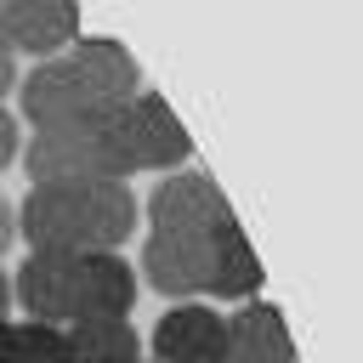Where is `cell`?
<instances>
[{
    "label": "cell",
    "mask_w": 363,
    "mask_h": 363,
    "mask_svg": "<svg viewBox=\"0 0 363 363\" xmlns=\"http://www.w3.org/2000/svg\"><path fill=\"white\" fill-rule=\"evenodd\" d=\"M227 363H295V340L278 306L250 301L227 318Z\"/></svg>",
    "instance_id": "8fae6325"
},
{
    "label": "cell",
    "mask_w": 363,
    "mask_h": 363,
    "mask_svg": "<svg viewBox=\"0 0 363 363\" xmlns=\"http://www.w3.org/2000/svg\"><path fill=\"white\" fill-rule=\"evenodd\" d=\"M74 289H79V255H51V250H28V261L11 278V301L34 318V323H74Z\"/></svg>",
    "instance_id": "277c9868"
},
{
    "label": "cell",
    "mask_w": 363,
    "mask_h": 363,
    "mask_svg": "<svg viewBox=\"0 0 363 363\" xmlns=\"http://www.w3.org/2000/svg\"><path fill=\"white\" fill-rule=\"evenodd\" d=\"M17 85V62H11V51L0 45V102H6V91Z\"/></svg>",
    "instance_id": "ac0fdd59"
},
{
    "label": "cell",
    "mask_w": 363,
    "mask_h": 363,
    "mask_svg": "<svg viewBox=\"0 0 363 363\" xmlns=\"http://www.w3.org/2000/svg\"><path fill=\"white\" fill-rule=\"evenodd\" d=\"M261 289V261L250 250V238L238 233V221H221L210 233V289L204 295H221V301H250Z\"/></svg>",
    "instance_id": "7c38bea8"
},
{
    "label": "cell",
    "mask_w": 363,
    "mask_h": 363,
    "mask_svg": "<svg viewBox=\"0 0 363 363\" xmlns=\"http://www.w3.org/2000/svg\"><path fill=\"white\" fill-rule=\"evenodd\" d=\"M142 284L164 301H199L210 289V238H164L147 233L142 244Z\"/></svg>",
    "instance_id": "ba28073f"
},
{
    "label": "cell",
    "mask_w": 363,
    "mask_h": 363,
    "mask_svg": "<svg viewBox=\"0 0 363 363\" xmlns=\"http://www.w3.org/2000/svg\"><path fill=\"white\" fill-rule=\"evenodd\" d=\"M6 306H11V278H6V267H0V318H6Z\"/></svg>",
    "instance_id": "d6986e66"
},
{
    "label": "cell",
    "mask_w": 363,
    "mask_h": 363,
    "mask_svg": "<svg viewBox=\"0 0 363 363\" xmlns=\"http://www.w3.org/2000/svg\"><path fill=\"white\" fill-rule=\"evenodd\" d=\"M85 216H91V244L119 250L136 233V193L125 182H85Z\"/></svg>",
    "instance_id": "5bb4252c"
},
{
    "label": "cell",
    "mask_w": 363,
    "mask_h": 363,
    "mask_svg": "<svg viewBox=\"0 0 363 363\" xmlns=\"http://www.w3.org/2000/svg\"><path fill=\"white\" fill-rule=\"evenodd\" d=\"M0 45H6V28H0ZM6 51H11V45H6Z\"/></svg>",
    "instance_id": "44dd1931"
},
{
    "label": "cell",
    "mask_w": 363,
    "mask_h": 363,
    "mask_svg": "<svg viewBox=\"0 0 363 363\" xmlns=\"http://www.w3.org/2000/svg\"><path fill=\"white\" fill-rule=\"evenodd\" d=\"M17 108H23V119H28L34 130H45V125H74V119H85L96 102H91L85 79L74 74L68 57H45V62H34V68L17 79Z\"/></svg>",
    "instance_id": "5b68a950"
},
{
    "label": "cell",
    "mask_w": 363,
    "mask_h": 363,
    "mask_svg": "<svg viewBox=\"0 0 363 363\" xmlns=\"http://www.w3.org/2000/svg\"><path fill=\"white\" fill-rule=\"evenodd\" d=\"M62 57H68V62H74V74L85 79L91 102H130V96H136V85H142L136 57H130L119 40H74Z\"/></svg>",
    "instance_id": "30bf717a"
},
{
    "label": "cell",
    "mask_w": 363,
    "mask_h": 363,
    "mask_svg": "<svg viewBox=\"0 0 363 363\" xmlns=\"http://www.w3.org/2000/svg\"><path fill=\"white\" fill-rule=\"evenodd\" d=\"M147 346L153 363H227V318L204 301H176Z\"/></svg>",
    "instance_id": "8992f818"
},
{
    "label": "cell",
    "mask_w": 363,
    "mask_h": 363,
    "mask_svg": "<svg viewBox=\"0 0 363 363\" xmlns=\"http://www.w3.org/2000/svg\"><path fill=\"white\" fill-rule=\"evenodd\" d=\"M6 363H68V329L57 323H11L6 335Z\"/></svg>",
    "instance_id": "9a60e30c"
},
{
    "label": "cell",
    "mask_w": 363,
    "mask_h": 363,
    "mask_svg": "<svg viewBox=\"0 0 363 363\" xmlns=\"http://www.w3.org/2000/svg\"><path fill=\"white\" fill-rule=\"evenodd\" d=\"M130 306H136V267H130L119 250L79 255L74 323H96V318H130Z\"/></svg>",
    "instance_id": "9c48e42d"
},
{
    "label": "cell",
    "mask_w": 363,
    "mask_h": 363,
    "mask_svg": "<svg viewBox=\"0 0 363 363\" xmlns=\"http://www.w3.org/2000/svg\"><path fill=\"white\" fill-rule=\"evenodd\" d=\"M17 147H23L17 142V113H6V102H0V170L17 159Z\"/></svg>",
    "instance_id": "2e32d148"
},
{
    "label": "cell",
    "mask_w": 363,
    "mask_h": 363,
    "mask_svg": "<svg viewBox=\"0 0 363 363\" xmlns=\"http://www.w3.org/2000/svg\"><path fill=\"white\" fill-rule=\"evenodd\" d=\"M68 363H142V335L125 318L68 323Z\"/></svg>",
    "instance_id": "4fadbf2b"
},
{
    "label": "cell",
    "mask_w": 363,
    "mask_h": 363,
    "mask_svg": "<svg viewBox=\"0 0 363 363\" xmlns=\"http://www.w3.org/2000/svg\"><path fill=\"white\" fill-rule=\"evenodd\" d=\"M11 238H17V210H11L6 199H0V255L11 250Z\"/></svg>",
    "instance_id": "e0dca14e"
},
{
    "label": "cell",
    "mask_w": 363,
    "mask_h": 363,
    "mask_svg": "<svg viewBox=\"0 0 363 363\" xmlns=\"http://www.w3.org/2000/svg\"><path fill=\"white\" fill-rule=\"evenodd\" d=\"M23 170L34 187H74V182H119L108 164V147L96 136V119H74V125H45L17 147Z\"/></svg>",
    "instance_id": "6da1fadb"
},
{
    "label": "cell",
    "mask_w": 363,
    "mask_h": 363,
    "mask_svg": "<svg viewBox=\"0 0 363 363\" xmlns=\"http://www.w3.org/2000/svg\"><path fill=\"white\" fill-rule=\"evenodd\" d=\"M17 233L28 238V250L96 255L91 216H85V182H74V187H28V199L17 204Z\"/></svg>",
    "instance_id": "7a4b0ae2"
},
{
    "label": "cell",
    "mask_w": 363,
    "mask_h": 363,
    "mask_svg": "<svg viewBox=\"0 0 363 363\" xmlns=\"http://www.w3.org/2000/svg\"><path fill=\"white\" fill-rule=\"evenodd\" d=\"M6 335H11V318H0V363H6Z\"/></svg>",
    "instance_id": "ffe728a7"
},
{
    "label": "cell",
    "mask_w": 363,
    "mask_h": 363,
    "mask_svg": "<svg viewBox=\"0 0 363 363\" xmlns=\"http://www.w3.org/2000/svg\"><path fill=\"white\" fill-rule=\"evenodd\" d=\"M221 221H233L227 216V199L199 170H170L153 187V199H147V227L164 233V238H210Z\"/></svg>",
    "instance_id": "3957f363"
},
{
    "label": "cell",
    "mask_w": 363,
    "mask_h": 363,
    "mask_svg": "<svg viewBox=\"0 0 363 363\" xmlns=\"http://www.w3.org/2000/svg\"><path fill=\"white\" fill-rule=\"evenodd\" d=\"M0 28L11 51H28L45 62L79 40V6L74 0H0Z\"/></svg>",
    "instance_id": "52a82bcc"
}]
</instances>
